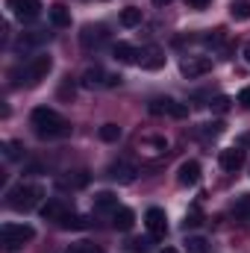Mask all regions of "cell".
<instances>
[{"instance_id": "e0dca14e", "label": "cell", "mask_w": 250, "mask_h": 253, "mask_svg": "<svg viewBox=\"0 0 250 253\" xmlns=\"http://www.w3.org/2000/svg\"><path fill=\"white\" fill-rule=\"evenodd\" d=\"M106 80H109V74H103V68H88V71L83 74V85H85V88L106 85Z\"/></svg>"}, {"instance_id": "ffe728a7", "label": "cell", "mask_w": 250, "mask_h": 253, "mask_svg": "<svg viewBox=\"0 0 250 253\" xmlns=\"http://www.w3.org/2000/svg\"><path fill=\"white\" fill-rule=\"evenodd\" d=\"M50 21H53V27H68L71 24V12H68L65 3H53L50 6Z\"/></svg>"}, {"instance_id": "6da1fadb", "label": "cell", "mask_w": 250, "mask_h": 253, "mask_svg": "<svg viewBox=\"0 0 250 253\" xmlns=\"http://www.w3.org/2000/svg\"><path fill=\"white\" fill-rule=\"evenodd\" d=\"M30 121H33V129H36L39 138H65V135H71V124L65 121L59 112H53L47 106L33 109Z\"/></svg>"}, {"instance_id": "7a4b0ae2", "label": "cell", "mask_w": 250, "mask_h": 253, "mask_svg": "<svg viewBox=\"0 0 250 253\" xmlns=\"http://www.w3.org/2000/svg\"><path fill=\"white\" fill-rule=\"evenodd\" d=\"M39 200H42V189L39 186H24V183L6 194V206L15 209V212H30V209H36Z\"/></svg>"}, {"instance_id": "f35d334b", "label": "cell", "mask_w": 250, "mask_h": 253, "mask_svg": "<svg viewBox=\"0 0 250 253\" xmlns=\"http://www.w3.org/2000/svg\"><path fill=\"white\" fill-rule=\"evenodd\" d=\"M245 59H248V65H250V44L245 47Z\"/></svg>"}, {"instance_id": "d6986e66", "label": "cell", "mask_w": 250, "mask_h": 253, "mask_svg": "<svg viewBox=\"0 0 250 253\" xmlns=\"http://www.w3.org/2000/svg\"><path fill=\"white\" fill-rule=\"evenodd\" d=\"M65 212H68V209H65L59 200H47V203L42 206V218H44V221H62Z\"/></svg>"}, {"instance_id": "8992f818", "label": "cell", "mask_w": 250, "mask_h": 253, "mask_svg": "<svg viewBox=\"0 0 250 253\" xmlns=\"http://www.w3.org/2000/svg\"><path fill=\"white\" fill-rule=\"evenodd\" d=\"M180 71H183V77H188V80L203 77V74L212 71V59L209 56H188V59L180 62Z\"/></svg>"}, {"instance_id": "d590c367", "label": "cell", "mask_w": 250, "mask_h": 253, "mask_svg": "<svg viewBox=\"0 0 250 253\" xmlns=\"http://www.w3.org/2000/svg\"><path fill=\"white\" fill-rule=\"evenodd\" d=\"M186 3L191 9H206V6H209V0H186Z\"/></svg>"}, {"instance_id": "9c48e42d", "label": "cell", "mask_w": 250, "mask_h": 253, "mask_svg": "<svg viewBox=\"0 0 250 253\" xmlns=\"http://www.w3.org/2000/svg\"><path fill=\"white\" fill-rule=\"evenodd\" d=\"M144 224H147V230H150L153 239H165V233H168V218H165L162 209H147Z\"/></svg>"}, {"instance_id": "5bb4252c", "label": "cell", "mask_w": 250, "mask_h": 253, "mask_svg": "<svg viewBox=\"0 0 250 253\" xmlns=\"http://www.w3.org/2000/svg\"><path fill=\"white\" fill-rule=\"evenodd\" d=\"M132 224H135V215H132V209L118 206V209L112 212V227H115V230L126 233V230H132Z\"/></svg>"}, {"instance_id": "1f68e13d", "label": "cell", "mask_w": 250, "mask_h": 253, "mask_svg": "<svg viewBox=\"0 0 250 253\" xmlns=\"http://www.w3.org/2000/svg\"><path fill=\"white\" fill-rule=\"evenodd\" d=\"M200 224H203V221H200V212H197V209H191V212H188L186 215V221H183V227H200Z\"/></svg>"}, {"instance_id": "4dcf8cb0", "label": "cell", "mask_w": 250, "mask_h": 253, "mask_svg": "<svg viewBox=\"0 0 250 253\" xmlns=\"http://www.w3.org/2000/svg\"><path fill=\"white\" fill-rule=\"evenodd\" d=\"M186 248H188V253H206V242L203 239H188Z\"/></svg>"}, {"instance_id": "e575fe53", "label": "cell", "mask_w": 250, "mask_h": 253, "mask_svg": "<svg viewBox=\"0 0 250 253\" xmlns=\"http://www.w3.org/2000/svg\"><path fill=\"white\" fill-rule=\"evenodd\" d=\"M239 103L250 109V85H248V88H242V94H239Z\"/></svg>"}, {"instance_id": "ba28073f", "label": "cell", "mask_w": 250, "mask_h": 253, "mask_svg": "<svg viewBox=\"0 0 250 253\" xmlns=\"http://www.w3.org/2000/svg\"><path fill=\"white\" fill-rule=\"evenodd\" d=\"M109 39V30L103 27V24H88V27H83V33H80V42H83V47H97L100 42H106Z\"/></svg>"}, {"instance_id": "52a82bcc", "label": "cell", "mask_w": 250, "mask_h": 253, "mask_svg": "<svg viewBox=\"0 0 250 253\" xmlns=\"http://www.w3.org/2000/svg\"><path fill=\"white\" fill-rule=\"evenodd\" d=\"M50 68H53V59H50V56H44V53L36 56V59L30 62V68H27V83H30V85H39V83L50 74Z\"/></svg>"}, {"instance_id": "d6a6232c", "label": "cell", "mask_w": 250, "mask_h": 253, "mask_svg": "<svg viewBox=\"0 0 250 253\" xmlns=\"http://www.w3.org/2000/svg\"><path fill=\"white\" fill-rule=\"evenodd\" d=\"M21 156V144L18 141H9L6 144V159H18Z\"/></svg>"}, {"instance_id": "f1b7e54d", "label": "cell", "mask_w": 250, "mask_h": 253, "mask_svg": "<svg viewBox=\"0 0 250 253\" xmlns=\"http://www.w3.org/2000/svg\"><path fill=\"white\" fill-rule=\"evenodd\" d=\"M129 253H150V242L147 239H132L129 242Z\"/></svg>"}, {"instance_id": "8d00e7d4", "label": "cell", "mask_w": 250, "mask_h": 253, "mask_svg": "<svg viewBox=\"0 0 250 253\" xmlns=\"http://www.w3.org/2000/svg\"><path fill=\"white\" fill-rule=\"evenodd\" d=\"M159 253H180V251H177V248H162Z\"/></svg>"}, {"instance_id": "ac0fdd59", "label": "cell", "mask_w": 250, "mask_h": 253, "mask_svg": "<svg viewBox=\"0 0 250 253\" xmlns=\"http://www.w3.org/2000/svg\"><path fill=\"white\" fill-rule=\"evenodd\" d=\"M94 209L97 212H115L118 209V197L112 194V191H100V194H94Z\"/></svg>"}, {"instance_id": "3957f363", "label": "cell", "mask_w": 250, "mask_h": 253, "mask_svg": "<svg viewBox=\"0 0 250 253\" xmlns=\"http://www.w3.org/2000/svg\"><path fill=\"white\" fill-rule=\"evenodd\" d=\"M33 239H36V230L30 224H3V251L6 253H18Z\"/></svg>"}, {"instance_id": "836d02e7", "label": "cell", "mask_w": 250, "mask_h": 253, "mask_svg": "<svg viewBox=\"0 0 250 253\" xmlns=\"http://www.w3.org/2000/svg\"><path fill=\"white\" fill-rule=\"evenodd\" d=\"M74 94H77V88H74V85H71V83H65L62 88H59V97H65V100H68V97H71V100H74Z\"/></svg>"}, {"instance_id": "9a60e30c", "label": "cell", "mask_w": 250, "mask_h": 253, "mask_svg": "<svg viewBox=\"0 0 250 253\" xmlns=\"http://www.w3.org/2000/svg\"><path fill=\"white\" fill-rule=\"evenodd\" d=\"M138 62H141V68H144V71H159V68H165V53H162L159 47H150V50H147Z\"/></svg>"}, {"instance_id": "4316f807", "label": "cell", "mask_w": 250, "mask_h": 253, "mask_svg": "<svg viewBox=\"0 0 250 253\" xmlns=\"http://www.w3.org/2000/svg\"><path fill=\"white\" fill-rule=\"evenodd\" d=\"M236 215H242V218H250V194H242V197L236 200Z\"/></svg>"}, {"instance_id": "30bf717a", "label": "cell", "mask_w": 250, "mask_h": 253, "mask_svg": "<svg viewBox=\"0 0 250 253\" xmlns=\"http://www.w3.org/2000/svg\"><path fill=\"white\" fill-rule=\"evenodd\" d=\"M218 162H221V168L224 171H239L242 165H245V150H239V147H227V150H221V156H218Z\"/></svg>"}, {"instance_id": "277c9868", "label": "cell", "mask_w": 250, "mask_h": 253, "mask_svg": "<svg viewBox=\"0 0 250 253\" xmlns=\"http://www.w3.org/2000/svg\"><path fill=\"white\" fill-rule=\"evenodd\" d=\"M150 112H153V115H171V118H188V106L171 100V97H156V100H150Z\"/></svg>"}, {"instance_id": "484cf974", "label": "cell", "mask_w": 250, "mask_h": 253, "mask_svg": "<svg viewBox=\"0 0 250 253\" xmlns=\"http://www.w3.org/2000/svg\"><path fill=\"white\" fill-rule=\"evenodd\" d=\"M224 39H227V33H224V30H212L209 36H203V42H206L209 47H218V44H224Z\"/></svg>"}, {"instance_id": "2e32d148", "label": "cell", "mask_w": 250, "mask_h": 253, "mask_svg": "<svg viewBox=\"0 0 250 253\" xmlns=\"http://www.w3.org/2000/svg\"><path fill=\"white\" fill-rule=\"evenodd\" d=\"M112 53H115V59H118V62H124V65H132V62H138V50H135L132 44H126V42H118Z\"/></svg>"}, {"instance_id": "f546056e", "label": "cell", "mask_w": 250, "mask_h": 253, "mask_svg": "<svg viewBox=\"0 0 250 253\" xmlns=\"http://www.w3.org/2000/svg\"><path fill=\"white\" fill-rule=\"evenodd\" d=\"M65 253H103V251H100V248H94V245H85V242H83V245H71Z\"/></svg>"}, {"instance_id": "7c38bea8", "label": "cell", "mask_w": 250, "mask_h": 253, "mask_svg": "<svg viewBox=\"0 0 250 253\" xmlns=\"http://www.w3.org/2000/svg\"><path fill=\"white\" fill-rule=\"evenodd\" d=\"M106 174H109L115 183H132V180H135V168H132L129 162H124V159L112 162V165L106 168Z\"/></svg>"}, {"instance_id": "4fadbf2b", "label": "cell", "mask_w": 250, "mask_h": 253, "mask_svg": "<svg viewBox=\"0 0 250 253\" xmlns=\"http://www.w3.org/2000/svg\"><path fill=\"white\" fill-rule=\"evenodd\" d=\"M138 147H141L144 153L156 156V153H165V150H168V141H165V135H141Z\"/></svg>"}, {"instance_id": "74e56055", "label": "cell", "mask_w": 250, "mask_h": 253, "mask_svg": "<svg viewBox=\"0 0 250 253\" xmlns=\"http://www.w3.org/2000/svg\"><path fill=\"white\" fill-rule=\"evenodd\" d=\"M153 3H156V6H168L171 0H153Z\"/></svg>"}, {"instance_id": "5b68a950", "label": "cell", "mask_w": 250, "mask_h": 253, "mask_svg": "<svg viewBox=\"0 0 250 253\" xmlns=\"http://www.w3.org/2000/svg\"><path fill=\"white\" fill-rule=\"evenodd\" d=\"M6 6H9L12 15L21 18V21H36V18L42 15V3H39V0H6Z\"/></svg>"}, {"instance_id": "83f0119b", "label": "cell", "mask_w": 250, "mask_h": 253, "mask_svg": "<svg viewBox=\"0 0 250 253\" xmlns=\"http://www.w3.org/2000/svg\"><path fill=\"white\" fill-rule=\"evenodd\" d=\"M221 132H224V124H221V121H215V124H206L203 129H200V135H203V138H209V135L215 138V135H221Z\"/></svg>"}, {"instance_id": "44dd1931", "label": "cell", "mask_w": 250, "mask_h": 253, "mask_svg": "<svg viewBox=\"0 0 250 253\" xmlns=\"http://www.w3.org/2000/svg\"><path fill=\"white\" fill-rule=\"evenodd\" d=\"M230 18L233 21H250V0H233L230 3Z\"/></svg>"}, {"instance_id": "d4e9b609", "label": "cell", "mask_w": 250, "mask_h": 253, "mask_svg": "<svg viewBox=\"0 0 250 253\" xmlns=\"http://www.w3.org/2000/svg\"><path fill=\"white\" fill-rule=\"evenodd\" d=\"M230 106H233V100H230V97H224V94H221V97H215V100L209 103V109H212V112H218V115L230 112Z\"/></svg>"}, {"instance_id": "cb8c5ba5", "label": "cell", "mask_w": 250, "mask_h": 253, "mask_svg": "<svg viewBox=\"0 0 250 253\" xmlns=\"http://www.w3.org/2000/svg\"><path fill=\"white\" fill-rule=\"evenodd\" d=\"M100 138H103V141H118V138H121V126L118 124H103L100 126Z\"/></svg>"}, {"instance_id": "603a6c76", "label": "cell", "mask_w": 250, "mask_h": 253, "mask_svg": "<svg viewBox=\"0 0 250 253\" xmlns=\"http://www.w3.org/2000/svg\"><path fill=\"white\" fill-rule=\"evenodd\" d=\"M121 24H124V27H138V24H141V9H135V6L121 9Z\"/></svg>"}, {"instance_id": "7402d4cb", "label": "cell", "mask_w": 250, "mask_h": 253, "mask_svg": "<svg viewBox=\"0 0 250 253\" xmlns=\"http://www.w3.org/2000/svg\"><path fill=\"white\" fill-rule=\"evenodd\" d=\"M59 227H65V230H85V227H88V221H85V218H80V215H74V212H65L62 221H59Z\"/></svg>"}, {"instance_id": "8fae6325", "label": "cell", "mask_w": 250, "mask_h": 253, "mask_svg": "<svg viewBox=\"0 0 250 253\" xmlns=\"http://www.w3.org/2000/svg\"><path fill=\"white\" fill-rule=\"evenodd\" d=\"M177 183H180V186H188V189L200 183V165H197L194 159H188V162L180 165V171H177Z\"/></svg>"}]
</instances>
